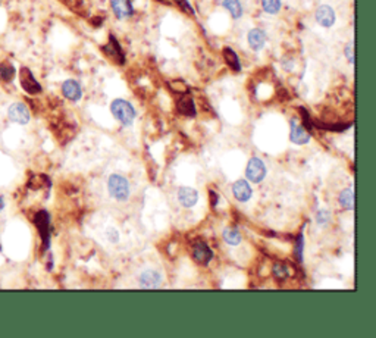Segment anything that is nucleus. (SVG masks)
<instances>
[{
	"label": "nucleus",
	"mask_w": 376,
	"mask_h": 338,
	"mask_svg": "<svg viewBox=\"0 0 376 338\" xmlns=\"http://www.w3.org/2000/svg\"><path fill=\"white\" fill-rule=\"evenodd\" d=\"M353 49H354L353 43H348V45H347L346 55H347V59H348L350 63H354V53H353Z\"/></svg>",
	"instance_id": "29"
},
{
	"label": "nucleus",
	"mask_w": 376,
	"mask_h": 338,
	"mask_svg": "<svg viewBox=\"0 0 376 338\" xmlns=\"http://www.w3.org/2000/svg\"><path fill=\"white\" fill-rule=\"evenodd\" d=\"M316 21L325 28H329L335 22V12L331 6L328 5H322L319 6L316 11Z\"/></svg>",
	"instance_id": "14"
},
{
	"label": "nucleus",
	"mask_w": 376,
	"mask_h": 338,
	"mask_svg": "<svg viewBox=\"0 0 376 338\" xmlns=\"http://www.w3.org/2000/svg\"><path fill=\"white\" fill-rule=\"evenodd\" d=\"M265 43H266V34L262 30L255 28V30L248 32V45L253 50H256V52L262 50L263 46H265Z\"/></svg>",
	"instance_id": "17"
},
{
	"label": "nucleus",
	"mask_w": 376,
	"mask_h": 338,
	"mask_svg": "<svg viewBox=\"0 0 376 338\" xmlns=\"http://www.w3.org/2000/svg\"><path fill=\"white\" fill-rule=\"evenodd\" d=\"M162 282V275L157 271L147 269L140 275V287L141 288H157Z\"/></svg>",
	"instance_id": "11"
},
{
	"label": "nucleus",
	"mask_w": 376,
	"mask_h": 338,
	"mask_svg": "<svg viewBox=\"0 0 376 338\" xmlns=\"http://www.w3.org/2000/svg\"><path fill=\"white\" fill-rule=\"evenodd\" d=\"M245 175H247V180L255 183V184L262 183L266 177V166H265L263 160L259 157H252L247 163Z\"/></svg>",
	"instance_id": "3"
},
{
	"label": "nucleus",
	"mask_w": 376,
	"mask_h": 338,
	"mask_svg": "<svg viewBox=\"0 0 376 338\" xmlns=\"http://www.w3.org/2000/svg\"><path fill=\"white\" fill-rule=\"evenodd\" d=\"M232 194L234 197L241 201V203H245L252 199V194H253V190L252 187L248 185V183L245 180H238L235 181L232 185Z\"/></svg>",
	"instance_id": "10"
},
{
	"label": "nucleus",
	"mask_w": 376,
	"mask_h": 338,
	"mask_svg": "<svg viewBox=\"0 0 376 338\" xmlns=\"http://www.w3.org/2000/svg\"><path fill=\"white\" fill-rule=\"evenodd\" d=\"M289 126H291V131H289V139L294 144H299V146H303V144H307L310 141V133L306 131V128L297 122V119H291L289 121Z\"/></svg>",
	"instance_id": "5"
},
{
	"label": "nucleus",
	"mask_w": 376,
	"mask_h": 338,
	"mask_svg": "<svg viewBox=\"0 0 376 338\" xmlns=\"http://www.w3.org/2000/svg\"><path fill=\"white\" fill-rule=\"evenodd\" d=\"M107 190L110 196L118 201H127L130 197V183L127 178L118 174H112L107 180Z\"/></svg>",
	"instance_id": "2"
},
{
	"label": "nucleus",
	"mask_w": 376,
	"mask_h": 338,
	"mask_svg": "<svg viewBox=\"0 0 376 338\" xmlns=\"http://www.w3.org/2000/svg\"><path fill=\"white\" fill-rule=\"evenodd\" d=\"M106 237L110 243H118L119 241V234H118V230L115 228H107L106 230Z\"/></svg>",
	"instance_id": "27"
},
{
	"label": "nucleus",
	"mask_w": 376,
	"mask_h": 338,
	"mask_svg": "<svg viewBox=\"0 0 376 338\" xmlns=\"http://www.w3.org/2000/svg\"><path fill=\"white\" fill-rule=\"evenodd\" d=\"M193 258H194V261H196L197 263L207 266L209 262L213 259V251H212V248L207 246L206 243L198 241V243H196L194 247H193Z\"/></svg>",
	"instance_id": "9"
},
{
	"label": "nucleus",
	"mask_w": 376,
	"mask_h": 338,
	"mask_svg": "<svg viewBox=\"0 0 376 338\" xmlns=\"http://www.w3.org/2000/svg\"><path fill=\"white\" fill-rule=\"evenodd\" d=\"M222 237H224L226 244H229V246H238L241 243V234L235 228H226L222 234Z\"/></svg>",
	"instance_id": "21"
},
{
	"label": "nucleus",
	"mask_w": 376,
	"mask_h": 338,
	"mask_svg": "<svg viewBox=\"0 0 376 338\" xmlns=\"http://www.w3.org/2000/svg\"><path fill=\"white\" fill-rule=\"evenodd\" d=\"M303 247H304V237L300 232L297 237V241L294 243V256L297 258L299 262H303Z\"/></svg>",
	"instance_id": "24"
},
{
	"label": "nucleus",
	"mask_w": 376,
	"mask_h": 338,
	"mask_svg": "<svg viewBox=\"0 0 376 338\" xmlns=\"http://www.w3.org/2000/svg\"><path fill=\"white\" fill-rule=\"evenodd\" d=\"M110 110H112V115L123 126H131L133 122H134V119H136V109L130 102H127L123 99L113 100L112 105H110Z\"/></svg>",
	"instance_id": "1"
},
{
	"label": "nucleus",
	"mask_w": 376,
	"mask_h": 338,
	"mask_svg": "<svg viewBox=\"0 0 376 338\" xmlns=\"http://www.w3.org/2000/svg\"><path fill=\"white\" fill-rule=\"evenodd\" d=\"M102 50H103V53H105L106 56H109L110 59H113L116 63H119V65L125 63V55H123V52L120 49L118 40L112 34L109 35V43L106 46L102 47Z\"/></svg>",
	"instance_id": "6"
},
{
	"label": "nucleus",
	"mask_w": 376,
	"mask_h": 338,
	"mask_svg": "<svg viewBox=\"0 0 376 338\" xmlns=\"http://www.w3.org/2000/svg\"><path fill=\"white\" fill-rule=\"evenodd\" d=\"M177 2V5L180 6L181 9L184 11V12H187V14H191V15H194V11H193V8L190 6V3H188V0H175Z\"/></svg>",
	"instance_id": "28"
},
{
	"label": "nucleus",
	"mask_w": 376,
	"mask_h": 338,
	"mask_svg": "<svg viewBox=\"0 0 376 338\" xmlns=\"http://www.w3.org/2000/svg\"><path fill=\"white\" fill-rule=\"evenodd\" d=\"M19 81L22 89L30 94H38L41 92V86L38 84V81L34 78L32 72L28 68H21L19 71Z\"/></svg>",
	"instance_id": "4"
},
{
	"label": "nucleus",
	"mask_w": 376,
	"mask_h": 338,
	"mask_svg": "<svg viewBox=\"0 0 376 338\" xmlns=\"http://www.w3.org/2000/svg\"><path fill=\"white\" fill-rule=\"evenodd\" d=\"M8 115H9V119L12 121V122L16 123H21V125H25V123H28L30 121V110L28 108L24 105V103H14V105H11V108L8 110Z\"/></svg>",
	"instance_id": "7"
},
{
	"label": "nucleus",
	"mask_w": 376,
	"mask_h": 338,
	"mask_svg": "<svg viewBox=\"0 0 376 338\" xmlns=\"http://www.w3.org/2000/svg\"><path fill=\"white\" fill-rule=\"evenodd\" d=\"M177 110H178V113H181V115H184V116H191V118H194L197 113L194 100H193L191 97H188V96H184V97H181L180 100H178V103H177Z\"/></svg>",
	"instance_id": "16"
},
{
	"label": "nucleus",
	"mask_w": 376,
	"mask_h": 338,
	"mask_svg": "<svg viewBox=\"0 0 376 338\" xmlns=\"http://www.w3.org/2000/svg\"><path fill=\"white\" fill-rule=\"evenodd\" d=\"M262 6L266 14L275 15L281 9V0H262Z\"/></svg>",
	"instance_id": "23"
},
{
	"label": "nucleus",
	"mask_w": 376,
	"mask_h": 338,
	"mask_svg": "<svg viewBox=\"0 0 376 338\" xmlns=\"http://www.w3.org/2000/svg\"><path fill=\"white\" fill-rule=\"evenodd\" d=\"M222 53H224V59H225L226 65H228L232 71L240 72L241 62H240V58H238V55H237V53H235L231 47H225V49L222 50Z\"/></svg>",
	"instance_id": "18"
},
{
	"label": "nucleus",
	"mask_w": 376,
	"mask_h": 338,
	"mask_svg": "<svg viewBox=\"0 0 376 338\" xmlns=\"http://www.w3.org/2000/svg\"><path fill=\"white\" fill-rule=\"evenodd\" d=\"M37 228L40 231V235L43 238V244L47 248L49 247V243H50V218H49V214L46 210H41L35 215V219H34Z\"/></svg>",
	"instance_id": "8"
},
{
	"label": "nucleus",
	"mask_w": 376,
	"mask_h": 338,
	"mask_svg": "<svg viewBox=\"0 0 376 338\" xmlns=\"http://www.w3.org/2000/svg\"><path fill=\"white\" fill-rule=\"evenodd\" d=\"M5 207V201H3V199H2V196H0V212H2V209Z\"/></svg>",
	"instance_id": "31"
},
{
	"label": "nucleus",
	"mask_w": 376,
	"mask_h": 338,
	"mask_svg": "<svg viewBox=\"0 0 376 338\" xmlns=\"http://www.w3.org/2000/svg\"><path fill=\"white\" fill-rule=\"evenodd\" d=\"M62 93L63 96L71 100V102H78L82 96V90H81V86L76 82L75 79H66L63 84H62Z\"/></svg>",
	"instance_id": "13"
},
{
	"label": "nucleus",
	"mask_w": 376,
	"mask_h": 338,
	"mask_svg": "<svg viewBox=\"0 0 376 338\" xmlns=\"http://www.w3.org/2000/svg\"><path fill=\"white\" fill-rule=\"evenodd\" d=\"M178 200H180V203L184 207L190 209V207H193L197 203L198 193H197L194 188H191V187H181L180 190H178Z\"/></svg>",
	"instance_id": "15"
},
{
	"label": "nucleus",
	"mask_w": 376,
	"mask_h": 338,
	"mask_svg": "<svg viewBox=\"0 0 376 338\" xmlns=\"http://www.w3.org/2000/svg\"><path fill=\"white\" fill-rule=\"evenodd\" d=\"M209 196H211V203H212V206L213 207H216V204H218V200H219V196L213 191V190H211L209 191Z\"/></svg>",
	"instance_id": "30"
},
{
	"label": "nucleus",
	"mask_w": 376,
	"mask_h": 338,
	"mask_svg": "<svg viewBox=\"0 0 376 338\" xmlns=\"http://www.w3.org/2000/svg\"><path fill=\"white\" fill-rule=\"evenodd\" d=\"M15 68L9 63V62H3L0 63V79L5 82H11L15 78Z\"/></svg>",
	"instance_id": "20"
},
{
	"label": "nucleus",
	"mask_w": 376,
	"mask_h": 338,
	"mask_svg": "<svg viewBox=\"0 0 376 338\" xmlns=\"http://www.w3.org/2000/svg\"><path fill=\"white\" fill-rule=\"evenodd\" d=\"M331 219V214L326 209H320L316 214V222L319 225H326Z\"/></svg>",
	"instance_id": "26"
},
{
	"label": "nucleus",
	"mask_w": 376,
	"mask_h": 338,
	"mask_svg": "<svg viewBox=\"0 0 376 338\" xmlns=\"http://www.w3.org/2000/svg\"><path fill=\"white\" fill-rule=\"evenodd\" d=\"M273 275L278 278V279H284L289 275V272H288V268H286V265H282V263H276V265H273Z\"/></svg>",
	"instance_id": "25"
},
{
	"label": "nucleus",
	"mask_w": 376,
	"mask_h": 338,
	"mask_svg": "<svg viewBox=\"0 0 376 338\" xmlns=\"http://www.w3.org/2000/svg\"><path fill=\"white\" fill-rule=\"evenodd\" d=\"M110 6L113 14L119 19H125L133 15V3L131 0H110Z\"/></svg>",
	"instance_id": "12"
},
{
	"label": "nucleus",
	"mask_w": 376,
	"mask_h": 338,
	"mask_svg": "<svg viewBox=\"0 0 376 338\" xmlns=\"http://www.w3.org/2000/svg\"><path fill=\"white\" fill-rule=\"evenodd\" d=\"M340 203L347 210H353L354 209V191L351 188H346L340 194Z\"/></svg>",
	"instance_id": "19"
},
{
	"label": "nucleus",
	"mask_w": 376,
	"mask_h": 338,
	"mask_svg": "<svg viewBox=\"0 0 376 338\" xmlns=\"http://www.w3.org/2000/svg\"><path fill=\"white\" fill-rule=\"evenodd\" d=\"M224 8L229 11L234 19H238L242 15V8H241L240 0H224Z\"/></svg>",
	"instance_id": "22"
}]
</instances>
